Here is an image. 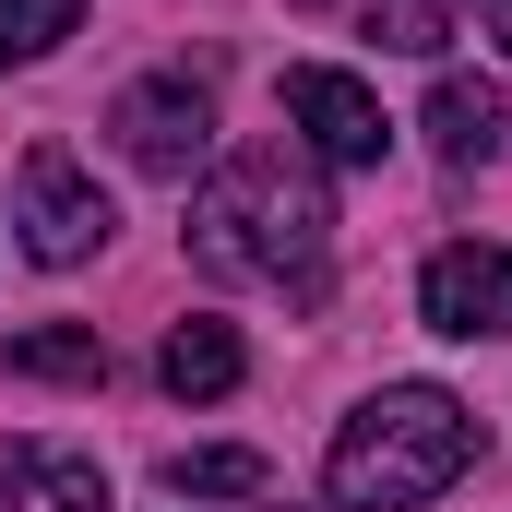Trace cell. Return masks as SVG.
<instances>
[{
  "label": "cell",
  "mask_w": 512,
  "mask_h": 512,
  "mask_svg": "<svg viewBox=\"0 0 512 512\" xmlns=\"http://www.w3.org/2000/svg\"><path fill=\"white\" fill-rule=\"evenodd\" d=\"M0 512H108V465L60 453V441H12L0 453Z\"/></svg>",
  "instance_id": "7"
},
{
  "label": "cell",
  "mask_w": 512,
  "mask_h": 512,
  "mask_svg": "<svg viewBox=\"0 0 512 512\" xmlns=\"http://www.w3.org/2000/svg\"><path fill=\"white\" fill-rule=\"evenodd\" d=\"M251 370V346H239V322H215V310H191V322H167V358H155V382L179 393V405H215V393H239Z\"/></svg>",
  "instance_id": "9"
},
{
  "label": "cell",
  "mask_w": 512,
  "mask_h": 512,
  "mask_svg": "<svg viewBox=\"0 0 512 512\" xmlns=\"http://www.w3.org/2000/svg\"><path fill=\"white\" fill-rule=\"evenodd\" d=\"M12 227H24V251L60 274V262H96V251H108V227H120V215H108V191H96L60 143H36V155L12 167Z\"/></svg>",
  "instance_id": "3"
},
{
  "label": "cell",
  "mask_w": 512,
  "mask_h": 512,
  "mask_svg": "<svg viewBox=\"0 0 512 512\" xmlns=\"http://www.w3.org/2000/svg\"><path fill=\"white\" fill-rule=\"evenodd\" d=\"M108 131H120V155L143 179H191L215 155V96H203V72H143L120 108H108Z\"/></svg>",
  "instance_id": "4"
},
{
  "label": "cell",
  "mask_w": 512,
  "mask_h": 512,
  "mask_svg": "<svg viewBox=\"0 0 512 512\" xmlns=\"http://www.w3.org/2000/svg\"><path fill=\"white\" fill-rule=\"evenodd\" d=\"M191 262L203 274H239V286L322 298V274H334V203H322L310 155H286V143L227 155L203 179V203H191Z\"/></svg>",
  "instance_id": "1"
},
{
  "label": "cell",
  "mask_w": 512,
  "mask_h": 512,
  "mask_svg": "<svg viewBox=\"0 0 512 512\" xmlns=\"http://www.w3.org/2000/svg\"><path fill=\"white\" fill-rule=\"evenodd\" d=\"M310 12H322V0H310Z\"/></svg>",
  "instance_id": "15"
},
{
  "label": "cell",
  "mask_w": 512,
  "mask_h": 512,
  "mask_svg": "<svg viewBox=\"0 0 512 512\" xmlns=\"http://www.w3.org/2000/svg\"><path fill=\"white\" fill-rule=\"evenodd\" d=\"M274 96H286V131H310V155H334V167H382L393 120H382V96H370L358 72H334V60H298Z\"/></svg>",
  "instance_id": "5"
},
{
  "label": "cell",
  "mask_w": 512,
  "mask_h": 512,
  "mask_svg": "<svg viewBox=\"0 0 512 512\" xmlns=\"http://www.w3.org/2000/svg\"><path fill=\"white\" fill-rule=\"evenodd\" d=\"M72 24H84V0H0V72L48 60V48H60Z\"/></svg>",
  "instance_id": "11"
},
{
  "label": "cell",
  "mask_w": 512,
  "mask_h": 512,
  "mask_svg": "<svg viewBox=\"0 0 512 512\" xmlns=\"http://www.w3.org/2000/svg\"><path fill=\"white\" fill-rule=\"evenodd\" d=\"M465 465H477V417L441 382H393L334 429L322 477H334V512H417V501H441Z\"/></svg>",
  "instance_id": "2"
},
{
  "label": "cell",
  "mask_w": 512,
  "mask_h": 512,
  "mask_svg": "<svg viewBox=\"0 0 512 512\" xmlns=\"http://www.w3.org/2000/svg\"><path fill=\"white\" fill-rule=\"evenodd\" d=\"M477 24H489V36H501V60H512V0H477Z\"/></svg>",
  "instance_id": "14"
},
{
  "label": "cell",
  "mask_w": 512,
  "mask_h": 512,
  "mask_svg": "<svg viewBox=\"0 0 512 512\" xmlns=\"http://www.w3.org/2000/svg\"><path fill=\"white\" fill-rule=\"evenodd\" d=\"M12 370H24V382H108V334H84V322L12 334Z\"/></svg>",
  "instance_id": "10"
},
{
  "label": "cell",
  "mask_w": 512,
  "mask_h": 512,
  "mask_svg": "<svg viewBox=\"0 0 512 512\" xmlns=\"http://www.w3.org/2000/svg\"><path fill=\"white\" fill-rule=\"evenodd\" d=\"M429 155H441V167H501L512 155V108H501V84H465V72H441V84H429Z\"/></svg>",
  "instance_id": "8"
},
{
  "label": "cell",
  "mask_w": 512,
  "mask_h": 512,
  "mask_svg": "<svg viewBox=\"0 0 512 512\" xmlns=\"http://www.w3.org/2000/svg\"><path fill=\"white\" fill-rule=\"evenodd\" d=\"M370 36L405 48V60H429V48L453 36V0H370Z\"/></svg>",
  "instance_id": "13"
},
{
  "label": "cell",
  "mask_w": 512,
  "mask_h": 512,
  "mask_svg": "<svg viewBox=\"0 0 512 512\" xmlns=\"http://www.w3.org/2000/svg\"><path fill=\"white\" fill-rule=\"evenodd\" d=\"M167 489H179V501H251L262 453H227V441H215V453H167Z\"/></svg>",
  "instance_id": "12"
},
{
  "label": "cell",
  "mask_w": 512,
  "mask_h": 512,
  "mask_svg": "<svg viewBox=\"0 0 512 512\" xmlns=\"http://www.w3.org/2000/svg\"><path fill=\"white\" fill-rule=\"evenodd\" d=\"M417 310H429V334H453V346H501V334H512V251H489V239L429 251Z\"/></svg>",
  "instance_id": "6"
}]
</instances>
